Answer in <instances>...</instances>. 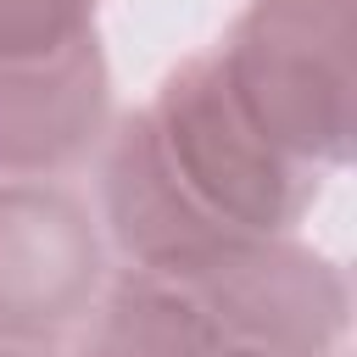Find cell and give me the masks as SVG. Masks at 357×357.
<instances>
[{
  "mask_svg": "<svg viewBox=\"0 0 357 357\" xmlns=\"http://www.w3.org/2000/svg\"><path fill=\"white\" fill-rule=\"evenodd\" d=\"M245 117L301 167L351 162L357 0H245L212 45Z\"/></svg>",
  "mask_w": 357,
  "mask_h": 357,
  "instance_id": "1",
  "label": "cell"
},
{
  "mask_svg": "<svg viewBox=\"0 0 357 357\" xmlns=\"http://www.w3.org/2000/svg\"><path fill=\"white\" fill-rule=\"evenodd\" d=\"M167 178L229 234H290L324 190L318 167L290 162L234 100L212 50L178 61L139 106Z\"/></svg>",
  "mask_w": 357,
  "mask_h": 357,
  "instance_id": "2",
  "label": "cell"
},
{
  "mask_svg": "<svg viewBox=\"0 0 357 357\" xmlns=\"http://www.w3.org/2000/svg\"><path fill=\"white\" fill-rule=\"evenodd\" d=\"M162 279H173L212 318L223 346H251L268 357H335L351 324L346 273L290 234L229 240Z\"/></svg>",
  "mask_w": 357,
  "mask_h": 357,
  "instance_id": "3",
  "label": "cell"
},
{
  "mask_svg": "<svg viewBox=\"0 0 357 357\" xmlns=\"http://www.w3.org/2000/svg\"><path fill=\"white\" fill-rule=\"evenodd\" d=\"M106 290L100 218L56 178H0V340L56 346Z\"/></svg>",
  "mask_w": 357,
  "mask_h": 357,
  "instance_id": "4",
  "label": "cell"
},
{
  "mask_svg": "<svg viewBox=\"0 0 357 357\" xmlns=\"http://www.w3.org/2000/svg\"><path fill=\"white\" fill-rule=\"evenodd\" d=\"M112 128V73L95 33L0 61V178H61Z\"/></svg>",
  "mask_w": 357,
  "mask_h": 357,
  "instance_id": "5",
  "label": "cell"
},
{
  "mask_svg": "<svg viewBox=\"0 0 357 357\" xmlns=\"http://www.w3.org/2000/svg\"><path fill=\"white\" fill-rule=\"evenodd\" d=\"M78 357H206L223 346L212 318L162 273L123 268L106 279L89 324L78 329Z\"/></svg>",
  "mask_w": 357,
  "mask_h": 357,
  "instance_id": "6",
  "label": "cell"
},
{
  "mask_svg": "<svg viewBox=\"0 0 357 357\" xmlns=\"http://www.w3.org/2000/svg\"><path fill=\"white\" fill-rule=\"evenodd\" d=\"M100 0H0V61L45 56L84 33H95Z\"/></svg>",
  "mask_w": 357,
  "mask_h": 357,
  "instance_id": "7",
  "label": "cell"
},
{
  "mask_svg": "<svg viewBox=\"0 0 357 357\" xmlns=\"http://www.w3.org/2000/svg\"><path fill=\"white\" fill-rule=\"evenodd\" d=\"M0 357H67L56 346H22V340H0Z\"/></svg>",
  "mask_w": 357,
  "mask_h": 357,
  "instance_id": "8",
  "label": "cell"
},
{
  "mask_svg": "<svg viewBox=\"0 0 357 357\" xmlns=\"http://www.w3.org/2000/svg\"><path fill=\"white\" fill-rule=\"evenodd\" d=\"M206 357H268V351H251V346H212Z\"/></svg>",
  "mask_w": 357,
  "mask_h": 357,
  "instance_id": "9",
  "label": "cell"
}]
</instances>
